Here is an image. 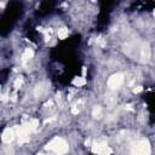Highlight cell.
<instances>
[{"instance_id":"6","label":"cell","mask_w":155,"mask_h":155,"mask_svg":"<svg viewBox=\"0 0 155 155\" xmlns=\"http://www.w3.org/2000/svg\"><path fill=\"white\" fill-rule=\"evenodd\" d=\"M68 34H69V31H68L67 28H61V29H58V38H59V39H65V38L68 36Z\"/></svg>"},{"instance_id":"2","label":"cell","mask_w":155,"mask_h":155,"mask_svg":"<svg viewBox=\"0 0 155 155\" xmlns=\"http://www.w3.org/2000/svg\"><path fill=\"white\" fill-rule=\"evenodd\" d=\"M150 151H151V149H150L149 142L145 139L137 142L132 147V154L133 155H150Z\"/></svg>"},{"instance_id":"11","label":"cell","mask_w":155,"mask_h":155,"mask_svg":"<svg viewBox=\"0 0 155 155\" xmlns=\"http://www.w3.org/2000/svg\"><path fill=\"white\" fill-rule=\"evenodd\" d=\"M142 90H143V88H142V87H140V86H138V87H137V88H134V90H133V91H134V93H136V92H140V91H142Z\"/></svg>"},{"instance_id":"13","label":"cell","mask_w":155,"mask_h":155,"mask_svg":"<svg viewBox=\"0 0 155 155\" xmlns=\"http://www.w3.org/2000/svg\"><path fill=\"white\" fill-rule=\"evenodd\" d=\"M154 16H155V11H154Z\"/></svg>"},{"instance_id":"9","label":"cell","mask_w":155,"mask_h":155,"mask_svg":"<svg viewBox=\"0 0 155 155\" xmlns=\"http://www.w3.org/2000/svg\"><path fill=\"white\" fill-rule=\"evenodd\" d=\"M22 81H23V79H22L21 76H19V78H17V80L15 81V87H16V88H18V87L22 85Z\"/></svg>"},{"instance_id":"7","label":"cell","mask_w":155,"mask_h":155,"mask_svg":"<svg viewBox=\"0 0 155 155\" xmlns=\"http://www.w3.org/2000/svg\"><path fill=\"white\" fill-rule=\"evenodd\" d=\"M73 84H74L75 86H81V85L85 84V79H84V78H76V79L73 80Z\"/></svg>"},{"instance_id":"12","label":"cell","mask_w":155,"mask_h":155,"mask_svg":"<svg viewBox=\"0 0 155 155\" xmlns=\"http://www.w3.org/2000/svg\"><path fill=\"white\" fill-rule=\"evenodd\" d=\"M39 155H47V154H39Z\"/></svg>"},{"instance_id":"1","label":"cell","mask_w":155,"mask_h":155,"mask_svg":"<svg viewBox=\"0 0 155 155\" xmlns=\"http://www.w3.org/2000/svg\"><path fill=\"white\" fill-rule=\"evenodd\" d=\"M46 149L52 151V153H54V154L63 155V154H65L68 151V144L63 138L56 137V138H53L52 140H50L46 144Z\"/></svg>"},{"instance_id":"4","label":"cell","mask_w":155,"mask_h":155,"mask_svg":"<svg viewBox=\"0 0 155 155\" xmlns=\"http://www.w3.org/2000/svg\"><path fill=\"white\" fill-rule=\"evenodd\" d=\"M13 137H15V133H13V130H10V128H6L4 132H2V136H1V139L4 143H11L13 140Z\"/></svg>"},{"instance_id":"5","label":"cell","mask_w":155,"mask_h":155,"mask_svg":"<svg viewBox=\"0 0 155 155\" xmlns=\"http://www.w3.org/2000/svg\"><path fill=\"white\" fill-rule=\"evenodd\" d=\"M33 56H34L33 50L31 48H27L23 52V54H22V63H23V65H27V63L33 58Z\"/></svg>"},{"instance_id":"10","label":"cell","mask_w":155,"mask_h":155,"mask_svg":"<svg viewBox=\"0 0 155 155\" xmlns=\"http://www.w3.org/2000/svg\"><path fill=\"white\" fill-rule=\"evenodd\" d=\"M42 92H44V88H42V86H41V85H40V86H38V87H36V90H35V94L38 96V94H41Z\"/></svg>"},{"instance_id":"3","label":"cell","mask_w":155,"mask_h":155,"mask_svg":"<svg viewBox=\"0 0 155 155\" xmlns=\"http://www.w3.org/2000/svg\"><path fill=\"white\" fill-rule=\"evenodd\" d=\"M122 82H124V75H122L121 73H116V74H114V75H111V76L109 78V80H108V86H109L110 88L115 90V88H119V87L122 85Z\"/></svg>"},{"instance_id":"8","label":"cell","mask_w":155,"mask_h":155,"mask_svg":"<svg viewBox=\"0 0 155 155\" xmlns=\"http://www.w3.org/2000/svg\"><path fill=\"white\" fill-rule=\"evenodd\" d=\"M92 114H93V116H94V117H101V114H102V108H101V107H96V108L93 109Z\"/></svg>"}]
</instances>
